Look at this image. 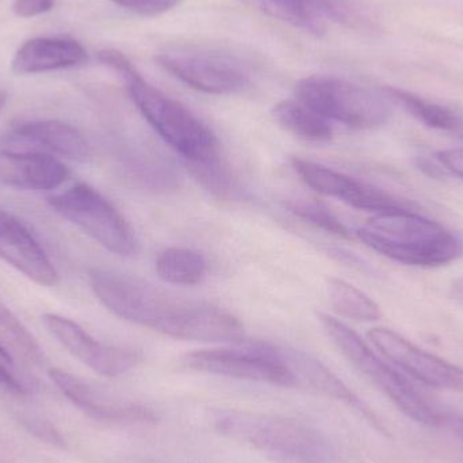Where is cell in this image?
Listing matches in <instances>:
<instances>
[{
	"mask_svg": "<svg viewBox=\"0 0 463 463\" xmlns=\"http://www.w3.org/2000/svg\"><path fill=\"white\" fill-rule=\"evenodd\" d=\"M98 59L124 79L128 94L141 116L187 165H212L222 160L219 141L208 125L186 106L144 80L125 54L106 49L98 53Z\"/></svg>",
	"mask_w": 463,
	"mask_h": 463,
	"instance_id": "6da1fadb",
	"label": "cell"
},
{
	"mask_svg": "<svg viewBox=\"0 0 463 463\" xmlns=\"http://www.w3.org/2000/svg\"><path fill=\"white\" fill-rule=\"evenodd\" d=\"M355 234L370 250L407 266H446L463 255L458 234L408 208L374 214Z\"/></svg>",
	"mask_w": 463,
	"mask_h": 463,
	"instance_id": "7a4b0ae2",
	"label": "cell"
},
{
	"mask_svg": "<svg viewBox=\"0 0 463 463\" xmlns=\"http://www.w3.org/2000/svg\"><path fill=\"white\" fill-rule=\"evenodd\" d=\"M220 434L245 443L278 463H331L324 440L296 421L245 411L219 412L213 419Z\"/></svg>",
	"mask_w": 463,
	"mask_h": 463,
	"instance_id": "3957f363",
	"label": "cell"
},
{
	"mask_svg": "<svg viewBox=\"0 0 463 463\" xmlns=\"http://www.w3.org/2000/svg\"><path fill=\"white\" fill-rule=\"evenodd\" d=\"M318 320L340 353L408 418L427 427L445 423V416L430 407L413 386L392 364L380 358L354 329L326 313H320Z\"/></svg>",
	"mask_w": 463,
	"mask_h": 463,
	"instance_id": "277c9868",
	"label": "cell"
},
{
	"mask_svg": "<svg viewBox=\"0 0 463 463\" xmlns=\"http://www.w3.org/2000/svg\"><path fill=\"white\" fill-rule=\"evenodd\" d=\"M89 280L92 293L114 316L157 332L186 301L148 280L111 269H90Z\"/></svg>",
	"mask_w": 463,
	"mask_h": 463,
	"instance_id": "5b68a950",
	"label": "cell"
},
{
	"mask_svg": "<svg viewBox=\"0 0 463 463\" xmlns=\"http://www.w3.org/2000/svg\"><path fill=\"white\" fill-rule=\"evenodd\" d=\"M48 203L59 216L80 228L109 252L133 258L140 250V242L127 219L90 184H73L49 197Z\"/></svg>",
	"mask_w": 463,
	"mask_h": 463,
	"instance_id": "8992f818",
	"label": "cell"
},
{
	"mask_svg": "<svg viewBox=\"0 0 463 463\" xmlns=\"http://www.w3.org/2000/svg\"><path fill=\"white\" fill-rule=\"evenodd\" d=\"M299 102L320 114L353 129L381 127L391 117L388 98L343 79L310 76L296 84Z\"/></svg>",
	"mask_w": 463,
	"mask_h": 463,
	"instance_id": "52a82bcc",
	"label": "cell"
},
{
	"mask_svg": "<svg viewBox=\"0 0 463 463\" xmlns=\"http://www.w3.org/2000/svg\"><path fill=\"white\" fill-rule=\"evenodd\" d=\"M184 364L195 372L237 380L258 381L272 385L294 386L293 375L280 359L277 345L252 342L240 348H209L184 356Z\"/></svg>",
	"mask_w": 463,
	"mask_h": 463,
	"instance_id": "ba28073f",
	"label": "cell"
},
{
	"mask_svg": "<svg viewBox=\"0 0 463 463\" xmlns=\"http://www.w3.org/2000/svg\"><path fill=\"white\" fill-rule=\"evenodd\" d=\"M367 336L388 361L420 383L445 391L463 392V369L457 364L421 350L402 335L383 326L370 329Z\"/></svg>",
	"mask_w": 463,
	"mask_h": 463,
	"instance_id": "9c48e42d",
	"label": "cell"
},
{
	"mask_svg": "<svg viewBox=\"0 0 463 463\" xmlns=\"http://www.w3.org/2000/svg\"><path fill=\"white\" fill-rule=\"evenodd\" d=\"M293 167L307 186L326 197L336 198L358 211L378 214L408 208L402 201L383 190L356 181L339 171L318 165L312 160L293 159Z\"/></svg>",
	"mask_w": 463,
	"mask_h": 463,
	"instance_id": "30bf717a",
	"label": "cell"
},
{
	"mask_svg": "<svg viewBox=\"0 0 463 463\" xmlns=\"http://www.w3.org/2000/svg\"><path fill=\"white\" fill-rule=\"evenodd\" d=\"M43 323L60 345H64L81 364L103 377H118L137 364V354L98 342L70 318L45 313Z\"/></svg>",
	"mask_w": 463,
	"mask_h": 463,
	"instance_id": "8fae6325",
	"label": "cell"
},
{
	"mask_svg": "<svg viewBox=\"0 0 463 463\" xmlns=\"http://www.w3.org/2000/svg\"><path fill=\"white\" fill-rule=\"evenodd\" d=\"M157 64L182 83L212 95H231L248 86L241 68L222 57L197 53H163Z\"/></svg>",
	"mask_w": 463,
	"mask_h": 463,
	"instance_id": "7c38bea8",
	"label": "cell"
},
{
	"mask_svg": "<svg viewBox=\"0 0 463 463\" xmlns=\"http://www.w3.org/2000/svg\"><path fill=\"white\" fill-rule=\"evenodd\" d=\"M160 334L203 343H241L244 326L227 310L201 302L184 301Z\"/></svg>",
	"mask_w": 463,
	"mask_h": 463,
	"instance_id": "4fadbf2b",
	"label": "cell"
},
{
	"mask_svg": "<svg viewBox=\"0 0 463 463\" xmlns=\"http://www.w3.org/2000/svg\"><path fill=\"white\" fill-rule=\"evenodd\" d=\"M0 259L41 286H54L59 272L24 222L0 209Z\"/></svg>",
	"mask_w": 463,
	"mask_h": 463,
	"instance_id": "5bb4252c",
	"label": "cell"
},
{
	"mask_svg": "<svg viewBox=\"0 0 463 463\" xmlns=\"http://www.w3.org/2000/svg\"><path fill=\"white\" fill-rule=\"evenodd\" d=\"M49 375L62 394L94 420L119 424H146L156 420V416L148 408L132 402H111L105 394L70 373L53 369Z\"/></svg>",
	"mask_w": 463,
	"mask_h": 463,
	"instance_id": "9a60e30c",
	"label": "cell"
},
{
	"mask_svg": "<svg viewBox=\"0 0 463 463\" xmlns=\"http://www.w3.org/2000/svg\"><path fill=\"white\" fill-rule=\"evenodd\" d=\"M70 170L53 155L40 151H0V184L51 192L67 182Z\"/></svg>",
	"mask_w": 463,
	"mask_h": 463,
	"instance_id": "2e32d148",
	"label": "cell"
},
{
	"mask_svg": "<svg viewBox=\"0 0 463 463\" xmlns=\"http://www.w3.org/2000/svg\"><path fill=\"white\" fill-rule=\"evenodd\" d=\"M7 140L73 162H89L92 155L91 146L76 128L56 119L19 122L11 128Z\"/></svg>",
	"mask_w": 463,
	"mask_h": 463,
	"instance_id": "e0dca14e",
	"label": "cell"
},
{
	"mask_svg": "<svg viewBox=\"0 0 463 463\" xmlns=\"http://www.w3.org/2000/svg\"><path fill=\"white\" fill-rule=\"evenodd\" d=\"M87 61V52L72 38L40 37L24 43L14 56L11 68L16 75H34L78 67Z\"/></svg>",
	"mask_w": 463,
	"mask_h": 463,
	"instance_id": "ac0fdd59",
	"label": "cell"
},
{
	"mask_svg": "<svg viewBox=\"0 0 463 463\" xmlns=\"http://www.w3.org/2000/svg\"><path fill=\"white\" fill-rule=\"evenodd\" d=\"M277 347L280 359L293 375L294 386H304L337 402H345L350 407L356 408L359 412L373 420V423L377 424L374 415L366 410L361 400L320 361L294 348L282 347V345H277Z\"/></svg>",
	"mask_w": 463,
	"mask_h": 463,
	"instance_id": "d6986e66",
	"label": "cell"
},
{
	"mask_svg": "<svg viewBox=\"0 0 463 463\" xmlns=\"http://www.w3.org/2000/svg\"><path fill=\"white\" fill-rule=\"evenodd\" d=\"M278 124L291 135L310 143H326L334 136L331 122L298 99H286L272 110Z\"/></svg>",
	"mask_w": 463,
	"mask_h": 463,
	"instance_id": "ffe728a7",
	"label": "cell"
},
{
	"mask_svg": "<svg viewBox=\"0 0 463 463\" xmlns=\"http://www.w3.org/2000/svg\"><path fill=\"white\" fill-rule=\"evenodd\" d=\"M155 269L163 282L193 286L203 282L208 272V261L198 250L170 247L160 250L155 261Z\"/></svg>",
	"mask_w": 463,
	"mask_h": 463,
	"instance_id": "44dd1931",
	"label": "cell"
},
{
	"mask_svg": "<svg viewBox=\"0 0 463 463\" xmlns=\"http://www.w3.org/2000/svg\"><path fill=\"white\" fill-rule=\"evenodd\" d=\"M383 95L388 100L402 106L410 116L424 127L442 132H458L462 128V121L450 109L438 105L426 98L419 97L413 92L405 91L394 87L383 89Z\"/></svg>",
	"mask_w": 463,
	"mask_h": 463,
	"instance_id": "7402d4cb",
	"label": "cell"
},
{
	"mask_svg": "<svg viewBox=\"0 0 463 463\" xmlns=\"http://www.w3.org/2000/svg\"><path fill=\"white\" fill-rule=\"evenodd\" d=\"M259 10L280 19L291 26L298 27L309 34L320 35L326 32L324 16L307 0H242Z\"/></svg>",
	"mask_w": 463,
	"mask_h": 463,
	"instance_id": "603a6c76",
	"label": "cell"
},
{
	"mask_svg": "<svg viewBox=\"0 0 463 463\" xmlns=\"http://www.w3.org/2000/svg\"><path fill=\"white\" fill-rule=\"evenodd\" d=\"M328 296L332 307L339 315L356 321H377L381 309L377 302L355 286L339 278L328 280Z\"/></svg>",
	"mask_w": 463,
	"mask_h": 463,
	"instance_id": "cb8c5ba5",
	"label": "cell"
},
{
	"mask_svg": "<svg viewBox=\"0 0 463 463\" xmlns=\"http://www.w3.org/2000/svg\"><path fill=\"white\" fill-rule=\"evenodd\" d=\"M326 18L358 30L375 29V19L362 0H307Z\"/></svg>",
	"mask_w": 463,
	"mask_h": 463,
	"instance_id": "d4e9b609",
	"label": "cell"
},
{
	"mask_svg": "<svg viewBox=\"0 0 463 463\" xmlns=\"http://www.w3.org/2000/svg\"><path fill=\"white\" fill-rule=\"evenodd\" d=\"M0 336L10 343L11 347L27 361L33 364H40L43 361V350L37 340L2 301H0Z\"/></svg>",
	"mask_w": 463,
	"mask_h": 463,
	"instance_id": "484cf974",
	"label": "cell"
},
{
	"mask_svg": "<svg viewBox=\"0 0 463 463\" xmlns=\"http://www.w3.org/2000/svg\"><path fill=\"white\" fill-rule=\"evenodd\" d=\"M288 211L309 222L313 227L320 228V230L335 234V236L343 237V239H351V232L348 228L329 211L326 206L317 203H310V201H293L288 203Z\"/></svg>",
	"mask_w": 463,
	"mask_h": 463,
	"instance_id": "4316f807",
	"label": "cell"
},
{
	"mask_svg": "<svg viewBox=\"0 0 463 463\" xmlns=\"http://www.w3.org/2000/svg\"><path fill=\"white\" fill-rule=\"evenodd\" d=\"M117 5L144 16H156L173 10L181 0H113Z\"/></svg>",
	"mask_w": 463,
	"mask_h": 463,
	"instance_id": "83f0119b",
	"label": "cell"
},
{
	"mask_svg": "<svg viewBox=\"0 0 463 463\" xmlns=\"http://www.w3.org/2000/svg\"><path fill=\"white\" fill-rule=\"evenodd\" d=\"M56 0H14L13 11L21 18H33L49 13Z\"/></svg>",
	"mask_w": 463,
	"mask_h": 463,
	"instance_id": "f1b7e54d",
	"label": "cell"
},
{
	"mask_svg": "<svg viewBox=\"0 0 463 463\" xmlns=\"http://www.w3.org/2000/svg\"><path fill=\"white\" fill-rule=\"evenodd\" d=\"M434 157L448 174L463 179V148L443 149L437 152Z\"/></svg>",
	"mask_w": 463,
	"mask_h": 463,
	"instance_id": "f546056e",
	"label": "cell"
},
{
	"mask_svg": "<svg viewBox=\"0 0 463 463\" xmlns=\"http://www.w3.org/2000/svg\"><path fill=\"white\" fill-rule=\"evenodd\" d=\"M2 362V359H0V386L5 388V391L11 392V393L16 394V396H26L27 392H29L26 386Z\"/></svg>",
	"mask_w": 463,
	"mask_h": 463,
	"instance_id": "4dcf8cb0",
	"label": "cell"
},
{
	"mask_svg": "<svg viewBox=\"0 0 463 463\" xmlns=\"http://www.w3.org/2000/svg\"><path fill=\"white\" fill-rule=\"evenodd\" d=\"M416 165H418V167L420 168L426 175L431 176V178H440V176L448 174V171L442 167V165H440L437 159H435V163H432L431 159H427V157H419Z\"/></svg>",
	"mask_w": 463,
	"mask_h": 463,
	"instance_id": "1f68e13d",
	"label": "cell"
},
{
	"mask_svg": "<svg viewBox=\"0 0 463 463\" xmlns=\"http://www.w3.org/2000/svg\"><path fill=\"white\" fill-rule=\"evenodd\" d=\"M33 431L37 432L43 440L51 443H59V445H62L61 437H60L59 432L54 431L52 429L51 424L43 423V421H35L32 426Z\"/></svg>",
	"mask_w": 463,
	"mask_h": 463,
	"instance_id": "d6a6232c",
	"label": "cell"
},
{
	"mask_svg": "<svg viewBox=\"0 0 463 463\" xmlns=\"http://www.w3.org/2000/svg\"><path fill=\"white\" fill-rule=\"evenodd\" d=\"M450 294L451 298H453L457 304L463 307V277L458 278V279L451 285Z\"/></svg>",
	"mask_w": 463,
	"mask_h": 463,
	"instance_id": "836d02e7",
	"label": "cell"
},
{
	"mask_svg": "<svg viewBox=\"0 0 463 463\" xmlns=\"http://www.w3.org/2000/svg\"><path fill=\"white\" fill-rule=\"evenodd\" d=\"M0 359L5 364H13V356H11L10 351L3 345V343H0Z\"/></svg>",
	"mask_w": 463,
	"mask_h": 463,
	"instance_id": "e575fe53",
	"label": "cell"
},
{
	"mask_svg": "<svg viewBox=\"0 0 463 463\" xmlns=\"http://www.w3.org/2000/svg\"><path fill=\"white\" fill-rule=\"evenodd\" d=\"M453 427L454 431H456V434L458 435L459 438H461V440L463 442V420H454L453 421Z\"/></svg>",
	"mask_w": 463,
	"mask_h": 463,
	"instance_id": "d590c367",
	"label": "cell"
}]
</instances>
